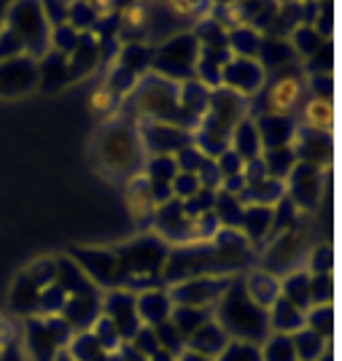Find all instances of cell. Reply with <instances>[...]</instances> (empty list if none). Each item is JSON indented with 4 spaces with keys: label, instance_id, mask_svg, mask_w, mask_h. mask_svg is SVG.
<instances>
[{
    "label": "cell",
    "instance_id": "6da1fadb",
    "mask_svg": "<svg viewBox=\"0 0 342 361\" xmlns=\"http://www.w3.org/2000/svg\"><path fill=\"white\" fill-rule=\"evenodd\" d=\"M299 97V84L294 81V78H283L281 84L275 87V92H272V108L275 111H288V106L294 103Z\"/></svg>",
    "mask_w": 342,
    "mask_h": 361
},
{
    "label": "cell",
    "instance_id": "7a4b0ae2",
    "mask_svg": "<svg viewBox=\"0 0 342 361\" xmlns=\"http://www.w3.org/2000/svg\"><path fill=\"white\" fill-rule=\"evenodd\" d=\"M329 103L324 100V97H318V100H312L310 106H307V119H310L312 127H318V130H326L329 127Z\"/></svg>",
    "mask_w": 342,
    "mask_h": 361
}]
</instances>
